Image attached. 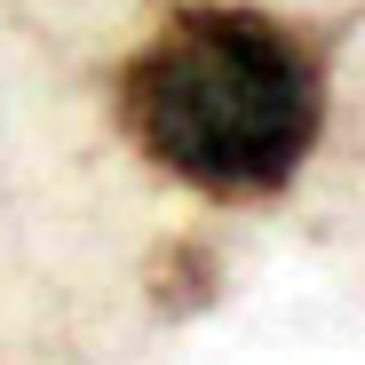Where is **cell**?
<instances>
[{"instance_id": "cell-1", "label": "cell", "mask_w": 365, "mask_h": 365, "mask_svg": "<svg viewBox=\"0 0 365 365\" xmlns=\"http://www.w3.org/2000/svg\"><path fill=\"white\" fill-rule=\"evenodd\" d=\"M111 111L159 175L207 199H270L326 128V40L270 9L191 0L111 72Z\"/></svg>"}]
</instances>
